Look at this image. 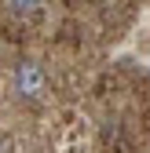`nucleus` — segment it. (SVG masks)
Here are the masks:
<instances>
[{
    "label": "nucleus",
    "mask_w": 150,
    "mask_h": 153,
    "mask_svg": "<svg viewBox=\"0 0 150 153\" xmlns=\"http://www.w3.org/2000/svg\"><path fill=\"white\" fill-rule=\"evenodd\" d=\"M44 88H48V76H44V69L37 66L33 59H22L15 66V95H18V99L37 102L44 95Z\"/></svg>",
    "instance_id": "nucleus-1"
},
{
    "label": "nucleus",
    "mask_w": 150,
    "mask_h": 153,
    "mask_svg": "<svg viewBox=\"0 0 150 153\" xmlns=\"http://www.w3.org/2000/svg\"><path fill=\"white\" fill-rule=\"evenodd\" d=\"M4 7H8L15 18L26 22V18H37V15L44 11V0H4Z\"/></svg>",
    "instance_id": "nucleus-2"
}]
</instances>
